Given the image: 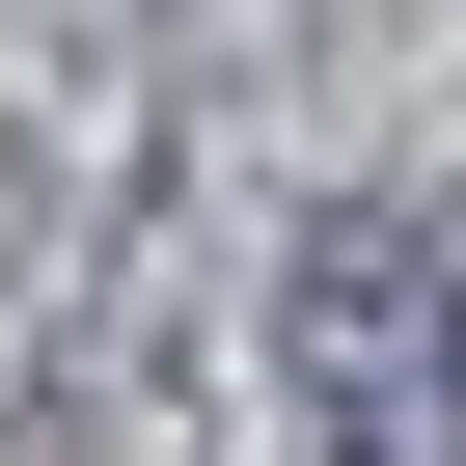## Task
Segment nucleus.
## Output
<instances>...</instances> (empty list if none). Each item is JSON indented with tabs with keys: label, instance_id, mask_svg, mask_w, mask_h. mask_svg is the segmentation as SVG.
<instances>
[{
	"label": "nucleus",
	"instance_id": "nucleus-1",
	"mask_svg": "<svg viewBox=\"0 0 466 466\" xmlns=\"http://www.w3.org/2000/svg\"><path fill=\"white\" fill-rule=\"evenodd\" d=\"M302 384L357 466H466V219H411V192L302 219Z\"/></svg>",
	"mask_w": 466,
	"mask_h": 466
}]
</instances>
